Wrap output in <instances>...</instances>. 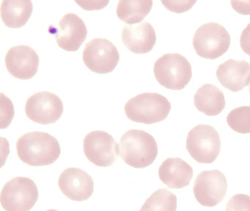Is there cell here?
<instances>
[{
	"label": "cell",
	"mask_w": 250,
	"mask_h": 211,
	"mask_svg": "<svg viewBox=\"0 0 250 211\" xmlns=\"http://www.w3.org/2000/svg\"><path fill=\"white\" fill-rule=\"evenodd\" d=\"M17 154L21 161L31 167L53 164L61 153L56 138L45 132H29L17 142Z\"/></svg>",
	"instance_id": "6da1fadb"
},
{
	"label": "cell",
	"mask_w": 250,
	"mask_h": 211,
	"mask_svg": "<svg viewBox=\"0 0 250 211\" xmlns=\"http://www.w3.org/2000/svg\"><path fill=\"white\" fill-rule=\"evenodd\" d=\"M120 155L125 164L134 168L151 165L158 155L154 137L141 130H128L120 139Z\"/></svg>",
	"instance_id": "7a4b0ae2"
},
{
	"label": "cell",
	"mask_w": 250,
	"mask_h": 211,
	"mask_svg": "<svg viewBox=\"0 0 250 211\" xmlns=\"http://www.w3.org/2000/svg\"><path fill=\"white\" fill-rule=\"evenodd\" d=\"M171 110L166 97L155 92H146L131 98L125 105L128 119L136 123L154 124L163 121Z\"/></svg>",
	"instance_id": "3957f363"
},
{
	"label": "cell",
	"mask_w": 250,
	"mask_h": 211,
	"mask_svg": "<svg viewBox=\"0 0 250 211\" xmlns=\"http://www.w3.org/2000/svg\"><path fill=\"white\" fill-rule=\"evenodd\" d=\"M153 72L162 86L172 90L184 89L192 77L189 62L177 53L165 54L159 57L155 63Z\"/></svg>",
	"instance_id": "277c9868"
},
{
	"label": "cell",
	"mask_w": 250,
	"mask_h": 211,
	"mask_svg": "<svg viewBox=\"0 0 250 211\" xmlns=\"http://www.w3.org/2000/svg\"><path fill=\"white\" fill-rule=\"evenodd\" d=\"M230 36L225 27L210 22L200 26L193 38V47L197 55L207 60H216L228 51Z\"/></svg>",
	"instance_id": "5b68a950"
},
{
	"label": "cell",
	"mask_w": 250,
	"mask_h": 211,
	"mask_svg": "<svg viewBox=\"0 0 250 211\" xmlns=\"http://www.w3.org/2000/svg\"><path fill=\"white\" fill-rule=\"evenodd\" d=\"M187 149L197 162L211 164L220 153V136L213 126L198 125L187 135Z\"/></svg>",
	"instance_id": "8992f818"
},
{
	"label": "cell",
	"mask_w": 250,
	"mask_h": 211,
	"mask_svg": "<svg viewBox=\"0 0 250 211\" xmlns=\"http://www.w3.org/2000/svg\"><path fill=\"white\" fill-rule=\"evenodd\" d=\"M39 195V189L33 180L17 177L2 188L0 202L6 211H30L36 205Z\"/></svg>",
	"instance_id": "52a82bcc"
},
{
	"label": "cell",
	"mask_w": 250,
	"mask_h": 211,
	"mask_svg": "<svg viewBox=\"0 0 250 211\" xmlns=\"http://www.w3.org/2000/svg\"><path fill=\"white\" fill-rule=\"evenodd\" d=\"M83 62L91 71L106 74L115 70L119 63L117 47L106 38H94L87 42L83 54Z\"/></svg>",
	"instance_id": "ba28073f"
},
{
	"label": "cell",
	"mask_w": 250,
	"mask_h": 211,
	"mask_svg": "<svg viewBox=\"0 0 250 211\" xmlns=\"http://www.w3.org/2000/svg\"><path fill=\"white\" fill-rule=\"evenodd\" d=\"M83 148L87 159L98 167L112 166L120 154L119 145L110 134L102 130L86 135Z\"/></svg>",
	"instance_id": "9c48e42d"
},
{
	"label": "cell",
	"mask_w": 250,
	"mask_h": 211,
	"mask_svg": "<svg viewBox=\"0 0 250 211\" xmlns=\"http://www.w3.org/2000/svg\"><path fill=\"white\" fill-rule=\"evenodd\" d=\"M228 190L226 177L219 170L200 172L194 180L193 193L197 202L205 207L216 206L223 201Z\"/></svg>",
	"instance_id": "30bf717a"
},
{
	"label": "cell",
	"mask_w": 250,
	"mask_h": 211,
	"mask_svg": "<svg viewBox=\"0 0 250 211\" xmlns=\"http://www.w3.org/2000/svg\"><path fill=\"white\" fill-rule=\"evenodd\" d=\"M63 104L61 98L52 92H39L27 99L25 112L32 121L42 125L56 123L63 112Z\"/></svg>",
	"instance_id": "8fae6325"
},
{
	"label": "cell",
	"mask_w": 250,
	"mask_h": 211,
	"mask_svg": "<svg viewBox=\"0 0 250 211\" xmlns=\"http://www.w3.org/2000/svg\"><path fill=\"white\" fill-rule=\"evenodd\" d=\"M49 32L56 38L57 43L67 51H76L87 38V29L84 21L74 13H67L58 26H50Z\"/></svg>",
	"instance_id": "7c38bea8"
},
{
	"label": "cell",
	"mask_w": 250,
	"mask_h": 211,
	"mask_svg": "<svg viewBox=\"0 0 250 211\" xmlns=\"http://www.w3.org/2000/svg\"><path fill=\"white\" fill-rule=\"evenodd\" d=\"M5 65L10 74L22 80L32 79L39 70V57L28 45H16L5 56Z\"/></svg>",
	"instance_id": "4fadbf2b"
},
{
	"label": "cell",
	"mask_w": 250,
	"mask_h": 211,
	"mask_svg": "<svg viewBox=\"0 0 250 211\" xmlns=\"http://www.w3.org/2000/svg\"><path fill=\"white\" fill-rule=\"evenodd\" d=\"M61 191L68 199L77 202L87 200L93 195L94 183L90 174L81 169L68 168L58 180Z\"/></svg>",
	"instance_id": "5bb4252c"
},
{
	"label": "cell",
	"mask_w": 250,
	"mask_h": 211,
	"mask_svg": "<svg viewBox=\"0 0 250 211\" xmlns=\"http://www.w3.org/2000/svg\"><path fill=\"white\" fill-rule=\"evenodd\" d=\"M121 39L127 48L134 54L150 52L156 42L154 28L149 22L127 25L122 29Z\"/></svg>",
	"instance_id": "9a60e30c"
},
{
	"label": "cell",
	"mask_w": 250,
	"mask_h": 211,
	"mask_svg": "<svg viewBox=\"0 0 250 211\" xmlns=\"http://www.w3.org/2000/svg\"><path fill=\"white\" fill-rule=\"evenodd\" d=\"M216 74L224 87L238 92L250 84V64L245 60L230 59L219 64Z\"/></svg>",
	"instance_id": "2e32d148"
},
{
	"label": "cell",
	"mask_w": 250,
	"mask_h": 211,
	"mask_svg": "<svg viewBox=\"0 0 250 211\" xmlns=\"http://www.w3.org/2000/svg\"><path fill=\"white\" fill-rule=\"evenodd\" d=\"M192 167L180 158H169L159 167L161 181L170 189H179L188 186L192 179Z\"/></svg>",
	"instance_id": "e0dca14e"
},
{
	"label": "cell",
	"mask_w": 250,
	"mask_h": 211,
	"mask_svg": "<svg viewBox=\"0 0 250 211\" xmlns=\"http://www.w3.org/2000/svg\"><path fill=\"white\" fill-rule=\"evenodd\" d=\"M194 103L198 111L207 116L218 115L226 105L222 91L211 84H206L197 89Z\"/></svg>",
	"instance_id": "ac0fdd59"
},
{
	"label": "cell",
	"mask_w": 250,
	"mask_h": 211,
	"mask_svg": "<svg viewBox=\"0 0 250 211\" xmlns=\"http://www.w3.org/2000/svg\"><path fill=\"white\" fill-rule=\"evenodd\" d=\"M33 10L31 1H3L1 4V18L8 27H22L28 21Z\"/></svg>",
	"instance_id": "d6986e66"
},
{
	"label": "cell",
	"mask_w": 250,
	"mask_h": 211,
	"mask_svg": "<svg viewBox=\"0 0 250 211\" xmlns=\"http://www.w3.org/2000/svg\"><path fill=\"white\" fill-rule=\"evenodd\" d=\"M153 1H120L117 7L118 19L128 24L142 21L151 10Z\"/></svg>",
	"instance_id": "ffe728a7"
},
{
	"label": "cell",
	"mask_w": 250,
	"mask_h": 211,
	"mask_svg": "<svg viewBox=\"0 0 250 211\" xmlns=\"http://www.w3.org/2000/svg\"><path fill=\"white\" fill-rule=\"evenodd\" d=\"M177 200L173 193L159 189L147 198L140 211H176Z\"/></svg>",
	"instance_id": "44dd1931"
},
{
	"label": "cell",
	"mask_w": 250,
	"mask_h": 211,
	"mask_svg": "<svg viewBox=\"0 0 250 211\" xmlns=\"http://www.w3.org/2000/svg\"><path fill=\"white\" fill-rule=\"evenodd\" d=\"M227 122L234 131L250 133V106H245L234 108L228 114Z\"/></svg>",
	"instance_id": "7402d4cb"
},
{
	"label": "cell",
	"mask_w": 250,
	"mask_h": 211,
	"mask_svg": "<svg viewBox=\"0 0 250 211\" xmlns=\"http://www.w3.org/2000/svg\"><path fill=\"white\" fill-rule=\"evenodd\" d=\"M226 211H250V196L243 193L234 195L227 204Z\"/></svg>",
	"instance_id": "603a6c76"
},
{
	"label": "cell",
	"mask_w": 250,
	"mask_h": 211,
	"mask_svg": "<svg viewBox=\"0 0 250 211\" xmlns=\"http://www.w3.org/2000/svg\"><path fill=\"white\" fill-rule=\"evenodd\" d=\"M162 3L170 11L181 13L191 9L196 1H162Z\"/></svg>",
	"instance_id": "cb8c5ba5"
},
{
	"label": "cell",
	"mask_w": 250,
	"mask_h": 211,
	"mask_svg": "<svg viewBox=\"0 0 250 211\" xmlns=\"http://www.w3.org/2000/svg\"><path fill=\"white\" fill-rule=\"evenodd\" d=\"M240 45L244 52L250 56V23L241 32Z\"/></svg>",
	"instance_id": "d4e9b609"
},
{
	"label": "cell",
	"mask_w": 250,
	"mask_h": 211,
	"mask_svg": "<svg viewBox=\"0 0 250 211\" xmlns=\"http://www.w3.org/2000/svg\"><path fill=\"white\" fill-rule=\"evenodd\" d=\"M76 2L84 10H99V9H103L104 7L107 5L109 1H76Z\"/></svg>",
	"instance_id": "484cf974"
},
{
	"label": "cell",
	"mask_w": 250,
	"mask_h": 211,
	"mask_svg": "<svg viewBox=\"0 0 250 211\" xmlns=\"http://www.w3.org/2000/svg\"><path fill=\"white\" fill-rule=\"evenodd\" d=\"M232 8L241 15H250V1H231Z\"/></svg>",
	"instance_id": "4316f807"
},
{
	"label": "cell",
	"mask_w": 250,
	"mask_h": 211,
	"mask_svg": "<svg viewBox=\"0 0 250 211\" xmlns=\"http://www.w3.org/2000/svg\"><path fill=\"white\" fill-rule=\"evenodd\" d=\"M56 211V210L51 209V210H49V211Z\"/></svg>",
	"instance_id": "83f0119b"
},
{
	"label": "cell",
	"mask_w": 250,
	"mask_h": 211,
	"mask_svg": "<svg viewBox=\"0 0 250 211\" xmlns=\"http://www.w3.org/2000/svg\"><path fill=\"white\" fill-rule=\"evenodd\" d=\"M249 91H250V86H249Z\"/></svg>",
	"instance_id": "f1b7e54d"
}]
</instances>
